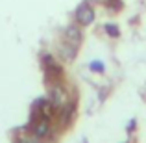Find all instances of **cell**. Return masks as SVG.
Segmentation results:
<instances>
[{
    "instance_id": "obj_9",
    "label": "cell",
    "mask_w": 146,
    "mask_h": 143,
    "mask_svg": "<svg viewBox=\"0 0 146 143\" xmlns=\"http://www.w3.org/2000/svg\"><path fill=\"white\" fill-rule=\"evenodd\" d=\"M106 30L109 32V36H113V37L118 36V28H117L115 24H106Z\"/></svg>"
},
{
    "instance_id": "obj_1",
    "label": "cell",
    "mask_w": 146,
    "mask_h": 143,
    "mask_svg": "<svg viewBox=\"0 0 146 143\" xmlns=\"http://www.w3.org/2000/svg\"><path fill=\"white\" fill-rule=\"evenodd\" d=\"M76 21H78L80 24H83V26L91 24V22L94 21V11H93V7H91L89 4H82V6L76 9Z\"/></svg>"
},
{
    "instance_id": "obj_8",
    "label": "cell",
    "mask_w": 146,
    "mask_h": 143,
    "mask_svg": "<svg viewBox=\"0 0 146 143\" xmlns=\"http://www.w3.org/2000/svg\"><path fill=\"white\" fill-rule=\"evenodd\" d=\"M91 71H98V73H102L104 71V63L102 61H91Z\"/></svg>"
},
{
    "instance_id": "obj_2",
    "label": "cell",
    "mask_w": 146,
    "mask_h": 143,
    "mask_svg": "<svg viewBox=\"0 0 146 143\" xmlns=\"http://www.w3.org/2000/svg\"><path fill=\"white\" fill-rule=\"evenodd\" d=\"M50 132V121L48 117H39V121L33 123V134L37 138H46Z\"/></svg>"
},
{
    "instance_id": "obj_6",
    "label": "cell",
    "mask_w": 146,
    "mask_h": 143,
    "mask_svg": "<svg viewBox=\"0 0 146 143\" xmlns=\"http://www.w3.org/2000/svg\"><path fill=\"white\" fill-rule=\"evenodd\" d=\"M76 50H78V48H76L74 45L67 43L63 48H61V52H63V58H65V60H72V58L76 56Z\"/></svg>"
},
{
    "instance_id": "obj_5",
    "label": "cell",
    "mask_w": 146,
    "mask_h": 143,
    "mask_svg": "<svg viewBox=\"0 0 146 143\" xmlns=\"http://www.w3.org/2000/svg\"><path fill=\"white\" fill-rule=\"evenodd\" d=\"M50 100H52L54 106H59L61 100H63V89L61 87H54L52 93H50Z\"/></svg>"
},
{
    "instance_id": "obj_4",
    "label": "cell",
    "mask_w": 146,
    "mask_h": 143,
    "mask_svg": "<svg viewBox=\"0 0 146 143\" xmlns=\"http://www.w3.org/2000/svg\"><path fill=\"white\" fill-rule=\"evenodd\" d=\"M65 39H67V43L78 47V45L82 43V32H80V28H76V26H68L67 32H65Z\"/></svg>"
},
{
    "instance_id": "obj_3",
    "label": "cell",
    "mask_w": 146,
    "mask_h": 143,
    "mask_svg": "<svg viewBox=\"0 0 146 143\" xmlns=\"http://www.w3.org/2000/svg\"><path fill=\"white\" fill-rule=\"evenodd\" d=\"M44 71H46V76H48L50 80H56L57 76L61 75L59 65H57V63H56V61H54L50 56H44Z\"/></svg>"
},
{
    "instance_id": "obj_7",
    "label": "cell",
    "mask_w": 146,
    "mask_h": 143,
    "mask_svg": "<svg viewBox=\"0 0 146 143\" xmlns=\"http://www.w3.org/2000/svg\"><path fill=\"white\" fill-rule=\"evenodd\" d=\"M19 143H39V138L33 134V136H24V138H21V141Z\"/></svg>"
}]
</instances>
